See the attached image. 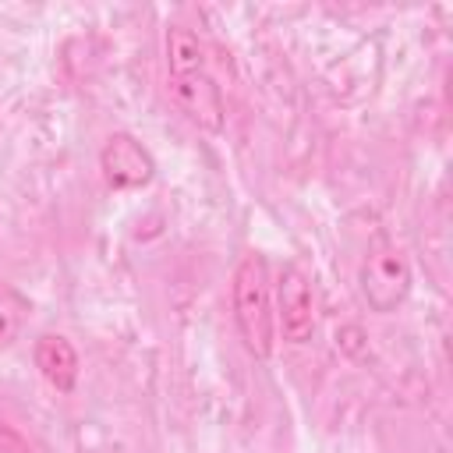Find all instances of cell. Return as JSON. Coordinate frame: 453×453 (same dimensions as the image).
Instances as JSON below:
<instances>
[{
	"instance_id": "cell-7",
	"label": "cell",
	"mask_w": 453,
	"mask_h": 453,
	"mask_svg": "<svg viewBox=\"0 0 453 453\" xmlns=\"http://www.w3.org/2000/svg\"><path fill=\"white\" fill-rule=\"evenodd\" d=\"M166 67H170V78H184V74L205 71L202 39L191 28H184V25H170L166 28Z\"/></svg>"
},
{
	"instance_id": "cell-2",
	"label": "cell",
	"mask_w": 453,
	"mask_h": 453,
	"mask_svg": "<svg viewBox=\"0 0 453 453\" xmlns=\"http://www.w3.org/2000/svg\"><path fill=\"white\" fill-rule=\"evenodd\" d=\"M357 287H361L365 304L375 315L396 311L411 294V262L403 258V251L382 230L372 237V244H368V251L361 258Z\"/></svg>"
},
{
	"instance_id": "cell-4",
	"label": "cell",
	"mask_w": 453,
	"mask_h": 453,
	"mask_svg": "<svg viewBox=\"0 0 453 453\" xmlns=\"http://www.w3.org/2000/svg\"><path fill=\"white\" fill-rule=\"evenodd\" d=\"M99 170L110 188L127 191V188H145L156 177V159L134 134L113 131L99 149Z\"/></svg>"
},
{
	"instance_id": "cell-8",
	"label": "cell",
	"mask_w": 453,
	"mask_h": 453,
	"mask_svg": "<svg viewBox=\"0 0 453 453\" xmlns=\"http://www.w3.org/2000/svg\"><path fill=\"white\" fill-rule=\"evenodd\" d=\"M32 315V301L7 280H0V347H11Z\"/></svg>"
},
{
	"instance_id": "cell-6",
	"label": "cell",
	"mask_w": 453,
	"mask_h": 453,
	"mask_svg": "<svg viewBox=\"0 0 453 453\" xmlns=\"http://www.w3.org/2000/svg\"><path fill=\"white\" fill-rule=\"evenodd\" d=\"M32 361H35L39 375H42L53 389L71 393V389L78 386L81 361H78L74 343H71L64 333H42V336L32 343Z\"/></svg>"
},
{
	"instance_id": "cell-9",
	"label": "cell",
	"mask_w": 453,
	"mask_h": 453,
	"mask_svg": "<svg viewBox=\"0 0 453 453\" xmlns=\"http://www.w3.org/2000/svg\"><path fill=\"white\" fill-rule=\"evenodd\" d=\"M0 453H28V449H25V442L18 435H11V432L0 428Z\"/></svg>"
},
{
	"instance_id": "cell-5",
	"label": "cell",
	"mask_w": 453,
	"mask_h": 453,
	"mask_svg": "<svg viewBox=\"0 0 453 453\" xmlns=\"http://www.w3.org/2000/svg\"><path fill=\"white\" fill-rule=\"evenodd\" d=\"M170 99H173V106L195 127H202V131H223L226 103H223V88L216 85V78L209 71L170 78Z\"/></svg>"
},
{
	"instance_id": "cell-3",
	"label": "cell",
	"mask_w": 453,
	"mask_h": 453,
	"mask_svg": "<svg viewBox=\"0 0 453 453\" xmlns=\"http://www.w3.org/2000/svg\"><path fill=\"white\" fill-rule=\"evenodd\" d=\"M273 319L276 333L294 347L315 336V287L297 262H287L273 283Z\"/></svg>"
},
{
	"instance_id": "cell-1",
	"label": "cell",
	"mask_w": 453,
	"mask_h": 453,
	"mask_svg": "<svg viewBox=\"0 0 453 453\" xmlns=\"http://www.w3.org/2000/svg\"><path fill=\"white\" fill-rule=\"evenodd\" d=\"M230 301H234V322H237V333H241L248 354L258 357V361H265L273 354V347H276L273 280H269L265 255L251 251V255H244L237 262Z\"/></svg>"
}]
</instances>
